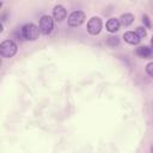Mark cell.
Here are the masks:
<instances>
[{
	"label": "cell",
	"mask_w": 153,
	"mask_h": 153,
	"mask_svg": "<svg viewBox=\"0 0 153 153\" xmlns=\"http://www.w3.org/2000/svg\"><path fill=\"white\" fill-rule=\"evenodd\" d=\"M17 50H18L17 44L11 39H6L0 44V54L2 57H6V59L13 57Z\"/></svg>",
	"instance_id": "7a4b0ae2"
},
{
	"label": "cell",
	"mask_w": 153,
	"mask_h": 153,
	"mask_svg": "<svg viewBox=\"0 0 153 153\" xmlns=\"http://www.w3.org/2000/svg\"><path fill=\"white\" fill-rule=\"evenodd\" d=\"M108 44L111 47H117L120 44V38L117 36H111L108 38Z\"/></svg>",
	"instance_id": "8fae6325"
},
{
	"label": "cell",
	"mask_w": 153,
	"mask_h": 153,
	"mask_svg": "<svg viewBox=\"0 0 153 153\" xmlns=\"http://www.w3.org/2000/svg\"><path fill=\"white\" fill-rule=\"evenodd\" d=\"M39 32H41L39 29L32 23L25 24L22 27V36L26 41H36L38 38V36H39Z\"/></svg>",
	"instance_id": "6da1fadb"
},
{
	"label": "cell",
	"mask_w": 153,
	"mask_h": 153,
	"mask_svg": "<svg viewBox=\"0 0 153 153\" xmlns=\"http://www.w3.org/2000/svg\"><path fill=\"white\" fill-rule=\"evenodd\" d=\"M53 16H54V19H55V20L61 22V20H63V19L66 18L67 11H66V8H65L63 6L57 5V6H55V8L53 10Z\"/></svg>",
	"instance_id": "8992f818"
},
{
	"label": "cell",
	"mask_w": 153,
	"mask_h": 153,
	"mask_svg": "<svg viewBox=\"0 0 153 153\" xmlns=\"http://www.w3.org/2000/svg\"><path fill=\"white\" fill-rule=\"evenodd\" d=\"M153 54V50L152 48L147 47V45H141L139 48H136V55L140 56V57H143V59H149Z\"/></svg>",
	"instance_id": "ba28073f"
},
{
	"label": "cell",
	"mask_w": 153,
	"mask_h": 153,
	"mask_svg": "<svg viewBox=\"0 0 153 153\" xmlns=\"http://www.w3.org/2000/svg\"><path fill=\"white\" fill-rule=\"evenodd\" d=\"M102 19L99 17H92L87 23V31L90 35H98L102 30Z\"/></svg>",
	"instance_id": "277c9868"
},
{
	"label": "cell",
	"mask_w": 153,
	"mask_h": 153,
	"mask_svg": "<svg viewBox=\"0 0 153 153\" xmlns=\"http://www.w3.org/2000/svg\"><path fill=\"white\" fill-rule=\"evenodd\" d=\"M85 20V13L81 11H75L73 13H71V16L68 17V25L71 27H76L80 26Z\"/></svg>",
	"instance_id": "5b68a950"
},
{
	"label": "cell",
	"mask_w": 153,
	"mask_h": 153,
	"mask_svg": "<svg viewBox=\"0 0 153 153\" xmlns=\"http://www.w3.org/2000/svg\"><path fill=\"white\" fill-rule=\"evenodd\" d=\"M123 38H124V41H126L127 43L133 44V45L139 44V42H140V39H141V38L137 36V33L134 32V31H127V32L123 35Z\"/></svg>",
	"instance_id": "52a82bcc"
},
{
	"label": "cell",
	"mask_w": 153,
	"mask_h": 153,
	"mask_svg": "<svg viewBox=\"0 0 153 153\" xmlns=\"http://www.w3.org/2000/svg\"><path fill=\"white\" fill-rule=\"evenodd\" d=\"M54 27V20L49 16H43L39 19V31L43 35H49L53 31Z\"/></svg>",
	"instance_id": "3957f363"
},
{
	"label": "cell",
	"mask_w": 153,
	"mask_h": 153,
	"mask_svg": "<svg viewBox=\"0 0 153 153\" xmlns=\"http://www.w3.org/2000/svg\"><path fill=\"white\" fill-rule=\"evenodd\" d=\"M146 72H147V74H148L149 76L153 78V62L147 63V66H146Z\"/></svg>",
	"instance_id": "4fadbf2b"
},
{
	"label": "cell",
	"mask_w": 153,
	"mask_h": 153,
	"mask_svg": "<svg viewBox=\"0 0 153 153\" xmlns=\"http://www.w3.org/2000/svg\"><path fill=\"white\" fill-rule=\"evenodd\" d=\"M134 16L131 14V13H124V14H122L121 16V18H120V23H121V25H123V26H129L133 22H134Z\"/></svg>",
	"instance_id": "30bf717a"
},
{
	"label": "cell",
	"mask_w": 153,
	"mask_h": 153,
	"mask_svg": "<svg viewBox=\"0 0 153 153\" xmlns=\"http://www.w3.org/2000/svg\"><path fill=\"white\" fill-rule=\"evenodd\" d=\"M135 32L137 33V36H139L140 38H143V37H146V35H147V32H146V29H145V27H142V26H139V27H136Z\"/></svg>",
	"instance_id": "7c38bea8"
},
{
	"label": "cell",
	"mask_w": 153,
	"mask_h": 153,
	"mask_svg": "<svg viewBox=\"0 0 153 153\" xmlns=\"http://www.w3.org/2000/svg\"><path fill=\"white\" fill-rule=\"evenodd\" d=\"M151 149H152V152H153V146H152V148H151Z\"/></svg>",
	"instance_id": "2e32d148"
},
{
	"label": "cell",
	"mask_w": 153,
	"mask_h": 153,
	"mask_svg": "<svg viewBox=\"0 0 153 153\" xmlns=\"http://www.w3.org/2000/svg\"><path fill=\"white\" fill-rule=\"evenodd\" d=\"M120 20L116 19V18H110L108 22H106V30L110 31V32H116L118 29H120Z\"/></svg>",
	"instance_id": "9c48e42d"
},
{
	"label": "cell",
	"mask_w": 153,
	"mask_h": 153,
	"mask_svg": "<svg viewBox=\"0 0 153 153\" xmlns=\"http://www.w3.org/2000/svg\"><path fill=\"white\" fill-rule=\"evenodd\" d=\"M151 45H152V50H153V37H152V39H151Z\"/></svg>",
	"instance_id": "9a60e30c"
},
{
	"label": "cell",
	"mask_w": 153,
	"mask_h": 153,
	"mask_svg": "<svg viewBox=\"0 0 153 153\" xmlns=\"http://www.w3.org/2000/svg\"><path fill=\"white\" fill-rule=\"evenodd\" d=\"M142 22L145 23V25H146L147 27H151V22H149V19H148V16H147V14H145V16L142 17Z\"/></svg>",
	"instance_id": "5bb4252c"
}]
</instances>
